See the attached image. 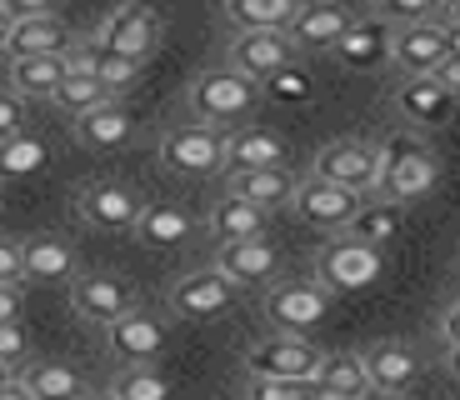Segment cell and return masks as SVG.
Wrapping results in <instances>:
<instances>
[{
	"mask_svg": "<svg viewBox=\"0 0 460 400\" xmlns=\"http://www.w3.org/2000/svg\"><path fill=\"white\" fill-rule=\"evenodd\" d=\"M380 200H395V206H411V200H426L440 185V156L426 146V136L411 126H395L391 136L380 140Z\"/></svg>",
	"mask_w": 460,
	"mask_h": 400,
	"instance_id": "6da1fadb",
	"label": "cell"
},
{
	"mask_svg": "<svg viewBox=\"0 0 460 400\" xmlns=\"http://www.w3.org/2000/svg\"><path fill=\"white\" fill-rule=\"evenodd\" d=\"M255 105H261V80H251L235 66H210L185 85V111L220 130L245 126L255 115Z\"/></svg>",
	"mask_w": 460,
	"mask_h": 400,
	"instance_id": "7a4b0ae2",
	"label": "cell"
},
{
	"mask_svg": "<svg viewBox=\"0 0 460 400\" xmlns=\"http://www.w3.org/2000/svg\"><path fill=\"white\" fill-rule=\"evenodd\" d=\"M335 306V290H325L321 280H276L265 290V325L276 335H311L315 325H325Z\"/></svg>",
	"mask_w": 460,
	"mask_h": 400,
	"instance_id": "3957f363",
	"label": "cell"
},
{
	"mask_svg": "<svg viewBox=\"0 0 460 400\" xmlns=\"http://www.w3.org/2000/svg\"><path fill=\"white\" fill-rule=\"evenodd\" d=\"M161 31H165L161 11H155L150 0H120V5L101 21L95 40H101V50H111V56L146 66V60L161 50Z\"/></svg>",
	"mask_w": 460,
	"mask_h": 400,
	"instance_id": "277c9868",
	"label": "cell"
},
{
	"mask_svg": "<svg viewBox=\"0 0 460 400\" xmlns=\"http://www.w3.org/2000/svg\"><path fill=\"white\" fill-rule=\"evenodd\" d=\"M161 165L171 175H216L226 171V130L206 120H181L161 136Z\"/></svg>",
	"mask_w": 460,
	"mask_h": 400,
	"instance_id": "5b68a950",
	"label": "cell"
},
{
	"mask_svg": "<svg viewBox=\"0 0 460 400\" xmlns=\"http://www.w3.org/2000/svg\"><path fill=\"white\" fill-rule=\"evenodd\" d=\"M380 271H385V255H380L376 245H366V240H350V236L325 240L321 255H315V280H321L325 290H335V296L376 286Z\"/></svg>",
	"mask_w": 460,
	"mask_h": 400,
	"instance_id": "8992f818",
	"label": "cell"
},
{
	"mask_svg": "<svg viewBox=\"0 0 460 400\" xmlns=\"http://www.w3.org/2000/svg\"><path fill=\"white\" fill-rule=\"evenodd\" d=\"M325 351L311 345V335H265L245 351V370L261 380H315L321 376Z\"/></svg>",
	"mask_w": 460,
	"mask_h": 400,
	"instance_id": "52a82bcc",
	"label": "cell"
},
{
	"mask_svg": "<svg viewBox=\"0 0 460 400\" xmlns=\"http://www.w3.org/2000/svg\"><path fill=\"white\" fill-rule=\"evenodd\" d=\"M380 171H385V165H380V146H370V140H331V146H321L311 160L315 181L345 185V191H356V195H376Z\"/></svg>",
	"mask_w": 460,
	"mask_h": 400,
	"instance_id": "ba28073f",
	"label": "cell"
},
{
	"mask_svg": "<svg viewBox=\"0 0 460 400\" xmlns=\"http://www.w3.org/2000/svg\"><path fill=\"white\" fill-rule=\"evenodd\" d=\"M75 210H81L85 226L111 230V236H136L140 216H146V200L130 191L126 181H91L75 195Z\"/></svg>",
	"mask_w": 460,
	"mask_h": 400,
	"instance_id": "9c48e42d",
	"label": "cell"
},
{
	"mask_svg": "<svg viewBox=\"0 0 460 400\" xmlns=\"http://www.w3.org/2000/svg\"><path fill=\"white\" fill-rule=\"evenodd\" d=\"M70 306L91 325H115L120 316L136 310V286L120 271H91L70 280Z\"/></svg>",
	"mask_w": 460,
	"mask_h": 400,
	"instance_id": "30bf717a",
	"label": "cell"
},
{
	"mask_svg": "<svg viewBox=\"0 0 460 400\" xmlns=\"http://www.w3.org/2000/svg\"><path fill=\"white\" fill-rule=\"evenodd\" d=\"M360 206H366V195L305 175V181H300V191H296V206H290V210H296L300 226H315V230H331V236H345V230H350V220L360 216Z\"/></svg>",
	"mask_w": 460,
	"mask_h": 400,
	"instance_id": "8fae6325",
	"label": "cell"
},
{
	"mask_svg": "<svg viewBox=\"0 0 460 400\" xmlns=\"http://www.w3.org/2000/svg\"><path fill=\"white\" fill-rule=\"evenodd\" d=\"M296 40H290V31H235V40H230L226 50V66L245 70L251 80H276L280 70L296 66Z\"/></svg>",
	"mask_w": 460,
	"mask_h": 400,
	"instance_id": "7c38bea8",
	"label": "cell"
},
{
	"mask_svg": "<svg viewBox=\"0 0 460 400\" xmlns=\"http://www.w3.org/2000/svg\"><path fill=\"white\" fill-rule=\"evenodd\" d=\"M105 345H111L115 360H126V366H150V360L171 345V325H165L155 310L136 306L130 316H120L115 325H105Z\"/></svg>",
	"mask_w": 460,
	"mask_h": 400,
	"instance_id": "4fadbf2b",
	"label": "cell"
},
{
	"mask_svg": "<svg viewBox=\"0 0 460 400\" xmlns=\"http://www.w3.org/2000/svg\"><path fill=\"white\" fill-rule=\"evenodd\" d=\"M391 111L401 115V126H411V130H436L450 120L456 95H450L436 76H405V80H395V91H391Z\"/></svg>",
	"mask_w": 460,
	"mask_h": 400,
	"instance_id": "5bb4252c",
	"label": "cell"
},
{
	"mask_svg": "<svg viewBox=\"0 0 460 400\" xmlns=\"http://www.w3.org/2000/svg\"><path fill=\"white\" fill-rule=\"evenodd\" d=\"M235 280H230L226 271H216V265H206V271H190L181 275L171 286V310L181 320H216L220 310L235 306Z\"/></svg>",
	"mask_w": 460,
	"mask_h": 400,
	"instance_id": "9a60e30c",
	"label": "cell"
},
{
	"mask_svg": "<svg viewBox=\"0 0 460 400\" xmlns=\"http://www.w3.org/2000/svg\"><path fill=\"white\" fill-rule=\"evenodd\" d=\"M450 60V31L446 21H426V25H401L391 40V66L401 76H436Z\"/></svg>",
	"mask_w": 460,
	"mask_h": 400,
	"instance_id": "2e32d148",
	"label": "cell"
},
{
	"mask_svg": "<svg viewBox=\"0 0 460 400\" xmlns=\"http://www.w3.org/2000/svg\"><path fill=\"white\" fill-rule=\"evenodd\" d=\"M356 21L360 15L345 0H305L300 15L290 21V40H296V50H335Z\"/></svg>",
	"mask_w": 460,
	"mask_h": 400,
	"instance_id": "e0dca14e",
	"label": "cell"
},
{
	"mask_svg": "<svg viewBox=\"0 0 460 400\" xmlns=\"http://www.w3.org/2000/svg\"><path fill=\"white\" fill-rule=\"evenodd\" d=\"M286 160H290V146L270 126L245 120V126L226 130V175L230 171H265V165H286Z\"/></svg>",
	"mask_w": 460,
	"mask_h": 400,
	"instance_id": "ac0fdd59",
	"label": "cell"
},
{
	"mask_svg": "<svg viewBox=\"0 0 460 400\" xmlns=\"http://www.w3.org/2000/svg\"><path fill=\"white\" fill-rule=\"evenodd\" d=\"M296 191H300V175L290 165H265V171H230L226 175V195H241L261 210H286L296 206Z\"/></svg>",
	"mask_w": 460,
	"mask_h": 400,
	"instance_id": "d6986e66",
	"label": "cell"
},
{
	"mask_svg": "<svg viewBox=\"0 0 460 400\" xmlns=\"http://www.w3.org/2000/svg\"><path fill=\"white\" fill-rule=\"evenodd\" d=\"M216 271H226L235 286H276L280 275V251L270 240H230L216 245Z\"/></svg>",
	"mask_w": 460,
	"mask_h": 400,
	"instance_id": "ffe728a7",
	"label": "cell"
},
{
	"mask_svg": "<svg viewBox=\"0 0 460 400\" xmlns=\"http://www.w3.org/2000/svg\"><path fill=\"white\" fill-rule=\"evenodd\" d=\"M391 40H395V25H385L376 11H370V15H360V21L350 25V35H345L331 56L341 60L345 70H376V66L391 60Z\"/></svg>",
	"mask_w": 460,
	"mask_h": 400,
	"instance_id": "44dd1931",
	"label": "cell"
},
{
	"mask_svg": "<svg viewBox=\"0 0 460 400\" xmlns=\"http://www.w3.org/2000/svg\"><path fill=\"white\" fill-rule=\"evenodd\" d=\"M366 370H370V390H385V396H405L420 376V355L405 341H376L366 351Z\"/></svg>",
	"mask_w": 460,
	"mask_h": 400,
	"instance_id": "7402d4cb",
	"label": "cell"
},
{
	"mask_svg": "<svg viewBox=\"0 0 460 400\" xmlns=\"http://www.w3.org/2000/svg\"><path fill=\"white\" fill-rule=\"evenodd\" d=\"M130 136H136V115H130L126 101H111V105H101V111L75 120V140L91 150H126Z\"/></svg>",
	"mask_w": 460,
	"mask_h": 400,
	"instance_id": "603a6c76",
	"label": "cell"
},
{
	"mask_svg": "<svg viewBox=\"0 0 460 400\" xmlns=\"http://www.w3.org/2000/svg\"><path fill=\"white\" fill-rule=\"evenodd\" d=\"M75 40L70 25L60 15H35V21H15L11 40H5V56L25 60V56H66V46Z\"/></svg>",
	"mask_w": 460,
	"mask_h": 400,
	"instance_id": "cb8c5ba5",
	"label": "cell"
},
{
	"mask_svg": "<svg viewBox=\"0 0 460 400\" xmlns=\"http://www.w3.org/2000/svg\"><path fill=\"white\" fill-rule=\"evenodd\" d=\"M25 280H35V286H70L75 280V251L56 236H31L25 240Z\"/></svg>",
	"mask_w": 460,
	"mask_h": 400,
	"instance_id": "d4e9b609",
	"label": "cell"
},
{
	"mask_svg": "<svg viewBox=\"0 0 460 400\" xmlns=\"http://www.w3.org/2000/svg\"><path fill=\"white\" fill-rule=\"evenodd\" d=\"M265 220H270V210L251 206V200H241V195H220L216 206H210V236L220 240V245H230V240H261L265 236Z\"/></svg>",
	"mask_w": 460,
	"mask_h": 400,
	"instance_id": "484cf974",
	"label": "cell"
},
{
	"mask_svg": "<svg viewBox=\"0 0 460 400\" xmlns=\"http://www.w3.org/2000/svg\"><path fill=\"white\" fill-rule=\"evenodd\" d=\"M321 396H341V400H366L370 396V370H366V351H335L321 360L315 376Z\"/></svg>",
	"mask_w": 460,
	"mask_h": 400,
	"instance_id": "4316f807",
	"label": "cell"
},
{
	"mask_svg": "<svg viewBox=\"0 0 460 400\" xmlns=\"http://www.w3.org/2000/svg\"><path fill=\"white\" fill-rule=\"evenodd\" d=\"M66 56H25L11 60V91L21 101H56L60 80H66Z\"/></svg>",
	"mask_w": 460,
	"mask_h": 400,
	"instance_id": "83f0119b",
	"label": "cell"
},
{
	"mask_svg": "<svg viewBox=\"0 0 460 400\" xmlns=\"http://www.w3.org/2000/svg\"><path fill=\"white\" fill-rule=\"evenodd\" d=\"M190 230H196L190 210L171 206V200H150L140 226H136V240H146L155 251H171V245H185V240H190Z\"/></svg>",
	"mask_w": 460,
	"mask_h": 400,
	"instance_id": "f1b7e54d",
	"label": "cell"
},
{
	"mask_svg": "<svg viewBox=\"0 0 460 400\" xmlns=\"http://www.w3.org/2000/svg\"><path fill=\"white\" fill-rule=\"evenodd\" d=\"M401 226H405V206L380 200V195H366V206H360V216L350 220V230H345V236L366 240V245H376V251H385V245L401 236Z\"/></svg>",
	"mask_w": 460,
	"mask_h": 400,
	"instance_id": "f546056e",
	"label": "cell"
},
{
	"mask_svg": "<svg viewBox=\"0 0 460 400\" xmlns=\"http://www.w3.org/2000/svg\"><path fill=\"white\" fill-rule=\"evenodd\" d=\"M305 0H226V21L235 31H290Z\"/></svg>",
	"mask_w": 460,
	"mask_h": 400,
	"instance_id": "4dcf8cb0",
	"label": "cell"
},
{
	"mask_svg": "<svg viewBox=\"0 0 460 400\" xmlns=\"http://www.w3.org/2000/svg\"><path fill=\"white\" fill-rule=\"evenodd\" d=\"M21 380H25V390H31L35 400H85L91 396L85 380L75 376L66 360H31V366L21 370Z\"/></svg>",
	"mask_w": 460,
	"mask_h": 400,
	"instance_id": "1f68e13d",
	"label": "cell"
},
{
	"mask_svg": "<svg viewBox=\"0 0 460 400\" xmlns=\"http://www.w3.org/2000/svg\"><path fill=\"white\" fill-rule=\"evenodd\" d=\"M46 165H50V146L35 130H21L15 140L0 146V181H25V175H40Z\"/></svg>",
	"mask_w": 460,
	"mask_h": 400,
	"instance_id": "d6a6232c",
	"label": "cell"
},
{
	"mask_svg": "<svg viewBox=\"0 0 460 400\" xmlns=\"http://www.w3.org/2000/svg\"><path fill=\"white\" fill-rule=\"evenodd\" d=\"M115 95H111V85H105L101 76H66L60 80V91H56V105L60 111H70L75 120L81 115H91V111H101V105H111Z\"/></svg>",
	"mask_w": 460,
	"mask_h": 400,
	"instance_id": "836d02e7",
	"label": "cell"
},
{
	"mask_svg": "<svg viewBox=\"0 0 460 400\" xmlns=\"http://www.w3.org/2000/svg\"><path fill=\"white\" fill-rule=\"evenodd\" d=\"M111 390L120 400H171V380H165L155 366H126L120 376H115Z\"/></svg>",
	"mask_w": 460,
	"mask_h": 400,
	"instance_id": "e575fe53",
	"label": "cell"
},
{
	"mask_svg": "<svg viewBox=\"0 0 460 400\" xmlns=\"http://www.w3.org/2000/svg\"><path fill=\"white\" fill-rule=\"evenodd\" d=\"M440 11H450V0H376V15L385 25H426V21H440Z\"/></svg>",
	"mask_w": 460,
	"mask_h": 400,
	"instance_id": "d590c367",
	"label": "cell"
},
{
	"mask_svg": "<svg viewBox=\"0 0 460 400\" xmlns=\"http://www.w3.org/2000/svg\"><path fill=\"white\" fill-rule=\"evenodd\" d=\"M321 390H315V380H261L251 376V390H245V400H315Z\"/></svg>",
	"mask_w": 460,
	"mask_h": 400,
	"instance_id": "8d00e7d4",
	"label": "cell"
},
{
	"mask_svg": "<svg viewBox=\"0 0 460 400\" xmlns=\"http://www.w3.org/2000/svg\"><path fill=\"white\" fill-rule=\"evenodd\" d=\"M265 95H270V101H286V105L311 101V76L300 66H290V70H280L276 80H265Z\"/></svg>",
	"mask_w": 460,
	"mask_h": 400,
	"instance_id": "74e56055",
	"label": "cell"
},
{
	"mask_svg": "<svg viewBox=\"0 0 460 400\" xmlns=\"http://www.w3.org/2000/svg\"><path fill=\"white\" fill-rule=\"evenodd\" d=\"M101 60H105V50H101V40H70L66 46V70L70 76H101Z\"/></svg>",
	"mask_w": 460,
	"mask_h": 400,
	"instance_id": "f35d334b",
	"label": "cell"
},
{
	"mask_svg": "<svg viewBox=\"0 0 460 400\" xmlns=\"http://www.w3.org/2000/svg\"><path fill=\"white\" fill-rule=\"evenodd\" d=\"M25 360H31L25 325H0V366H25Z\"/></svg>",
	"mask_w": 460,
	"mask_h": 400,
	"instance_id": "ab89813d",
	"label": "cell"
},
{
	"mask_svg": "<svg viewBox=\"0 0 460 400\" xmlns=\"http://www.w3.org/2000/svg\"><path fill=\"white\" fill-rule=\"evenodd\" d=\"M25 280V245L0 236V286H21Z\"/></svg>",
	"mask_w": 460,
	"mask_h": 400,
	"instance_id": "60d3db41",
	"label": "cell"
},
{
	"mask_svg": "<svg viewBox=\"0 0 460 400\" xmlns=\"http://www.w3.org/2000/svg\"><path fill=\"white\" fill-rule=\"evenodd\" d=\"M136 76H140L136 60H120V56H111V50H105V60H101V80L111 85V95L130 91V85H136Z\"/></svg>",
	"mask_w": 460,
	"mask_h": 400,
	"instance_id": "b9f144b4",
	"label": "cell"
},
{
	"mask_svg": "<svg viewBox=\"0 0 460 400\" xmlns=\"http://www.w3.org/2000/svg\"><path fill=\"white\" fill-rule=\"evenodd\" d=\"M25 130V101L15 91H0V146Z\"/></svg>",
	"mask_w": 460,
	"mask_h": 400,
	"instance_id": "7bdbcfd3",
	"label": "cell"
},
{
	"mask_svg": "<svg viewBox=\"0 0 460 400\" xmlns=\"http://www.w3.org/2000/svg\"><path fill=\"white\" fill-rule=\"evenodd\" d=\"M21 316H25L21 286H0V325H21Z\"/></svg>",
	"mask_w": 460,
	"mask_h": 400,
	"instance_id": "ee69618b",
	"label": "cell"
},
{
	"mask_svg": "<svg viewBox=\"0 0 460 400\" xmlns=\"http://www.w3.org/2000/svg\"><path fill=\"white\" fill-rule=\"evenodd\" d=\"M0 5H5L15 21H35V15H56L60 0H0Z\"/></svg>",
	"mask_w": 460,
	"mask_h": 400,
	"instance_id": "f6af8a7d",
	"label": "cell"
},
{
	"mask_svg": "<svg viewBox=\"0 0 460 400\" xmlns=\"http://www.w3.org/2000/svg\"><path fill=\"white\" fill-rule=\"evenodd\" d=\"M440 341H446V351H460V300L440 316Z\"/></svg>",
	"mask_w": 460,
	"mask_h": 400,
	"instance_id": "bcb514c9",
	"label": "cell"
},
{
	"mask_svg": "<svg viewBox=\"0 0 460 400\" xmlns=\"http://www.w3.org/2000/svg\"><path fill=\"white\" fill-rule=\"evenodd\" d=\"M436 80H440V85H446V91H450V95H456V101H460V56H450L446 66L436 70Z\"/></svg>",
	"mask_w": 460,
	"mask_h": 400,
	"instance_id": "7dc6e473",
	"label": "cell"
},
{
	"mask_svg": "<svg viewBox=\"0 0 460 400\" xmlns=\"http://www.w3.org/2000/svg\"><path fill=\"white\" fill-rule=\"evenodd\" d=\"M0 400H35V396L25 390V380H11V386L0 390Z\"/></svg>",
	"mask_w": 460,
	"mask_h": 400,
	"instance_id": "c3c4849f",
	"label": "cell"
},
{
	"mask_svg": "<svg viewBox=\"0 0 460 400\" xmlns=\"http://www.w3.org/2000/svg\"><path fill=\"white\" fill-rule=\"evenodd\" d=\"M11 31H15V15L0 5V50H5V40H11Z\"/></svg>",
	"mask_w": 460,
	"mask_h": 400,
	"instance_id": "681fc988",
	"label": "cell"
},
{
	"mask_svg": "<svg viewBox=\"0 0 460 400\" xmlns=\"http://www.w3.org/2000/svg\"><path fill=\"white\" fill-rule=\"evenodd\" d=\"M446 370H450V376L460 380V351H446Z\"/></svg>",
	"mask_w": 460,
	"mask_h": 400,
	"instance_id": "f907efd6",
	"label": "cell"
},
{
	"mask_svg": "<svg viewBox=\"0 0 460 400\" xmlns=\"http://www.w3.org/2000/svg\"><path fill=\"white\" fill-rule=\"evenodd\" d=\"M85 400H120V396H115V390H91Z\"/></svg>",
	"mask_w": 460,
	"mask_h": 400,
	"instance_id": "816d5d0a",
	"label": "cell"
},
{
	"mask_svg": "<svg viewBox=\"0 0 460 400\" xmlns=\"http://www.w3.org/2000/svg\"><path fill=\"white\" fill-rule=\"evenodd\" d=\"M446 21H456V25H460V0H450V11H446Z\"/></svg>",
	"mask_w": 460,
	"mask_h": 400,
	"instance_id": "f5cc1de1",
	"label": "cell"
},
{
	"mask_svg": "<svg viewBox=\"0 0 460 400\" xmlns=\"http://www.w3.org/2000/svg\"><path fill=\"white\" fill-rule=\"evenodd\" d=\"M366 400H405V396H385V390H370Z\"/></svg>",
	"mask_w": 460,
	"mask_h": 400,
	"instance_id": "db71d44e",
	"label": "cell"
},
{
	"mask_svg": "<svg viewBox=\"0 0 460 400\" xmlns=\"http://www.w3.org/2000/svg\"><path fill=\"white\" fill-rule=\"evenodd\" d=\"M11 380H15V376H11V366H0V390L11 386Z\"/></svg>",
	"mask_w": 460,
	"mask_h": 400,
	"instance_id": "11a10c76",
	"label": "cell"
},
{
	"mask_svg": "<svg viewBox=\"0 0 460 400\" xmlns=\"http://www.w3.org/2000/svg\"><path fill=\"white\" fill-rule=\"evenodd\" d=\"M315 400H341V396H315Z\"/></svg>",
	"mask_w": 460,
	"mask_h": 400,
	"instance_id": "9f6ffc18",
	"label": "cell"
}]
</instances>
